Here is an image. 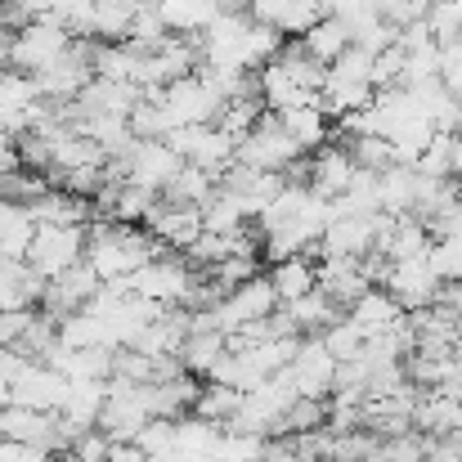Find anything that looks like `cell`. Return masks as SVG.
Here are the masks:
<instances>
[{
  "label": "cell",
  "instance_id": "26",
  "mask_svg": "<svg viewBox=\"0 0 462 462\" xmlns=\"http://www.w3.org/2000/svg\"><path fill=\"white\" fill-rule=\"evenodd\" d=\"M32 238H36V220H32V211L18 207V202H5V198H0V256L23 261L27 247H32Z\"/></svg>",
  "mask_w": 462,
  "mask_h": 462
},
{
  "label": "cell",
  "instance_id": "16",
  "mask_svg": "<svg viewBox=\"0 0 462 462\" xmlns=\"http://www.w3.org/2000/svg\"><path fill=\"white\" fill-rule=\"evenodd\" d=\"M355 157L346 144H328V149H319V153H310V189L319 193V198H328V202H337L346 189H350V180H355Z\"/></svg>",
  "mask_w": 462,
  "mask_h": 462
},
{
  "label": "cell",
  "instance_id": "3",
  "mask_svg": "<svg viewBox=\"0 0 462 462\" xmlns=\"http://www.w3.org/2000/svg\"><path fill=\"white\" fill-rule=\"evenodd\" d=\"M193 288H198V270L180 252H162L131 279V292L162 310H184L189 297H193Z\"/></svg>",
  "mask_w": 462,
  "mask_h": 462
},
{
  "label": "cell",
  "instance_id": "28",
  "mask_svg": "<svg viewBox=\"0 0 462 462\" xmlns=\"http://www.w3.org/2000/svg\"><path fill=\"white\" fill-rule=\"evenodd\" d=\"M216 189H220V180H216V175H207L202 166H189V162H184V171L171 180V189H166L162 198H166V202H180V207H198V211H202V207L216 198Z\"/></svg>",
  "mask_w": 462,
  "mask_h": 462
},
{
  "label": "cell",
  "instance_id": "10",
  "mask_svg": "<svg viewBox=\"0 0 462 462\" xmlns=\"http://www.w3.org/2000/svg\"><path fill=\"white\" fill-rule=\"evenodd\" d=\"M382 216L386 211H377V216H355V211L332 216V225H328V234L319 243V256L323 261L328 256H337V261H364V256H373L377 252V234H382Z\"/></svg>",
  "mask_w": 462,
  "mask_h": 462
},
{
  "label": "cell",
  "instance_id": "22",
  "mask_svg": "<svg viewBox=\"0 0 462 462\" xmlns=\"http://www.w3.org/2000/svg\"><path fill=\"white\" fill-rule=\"evenodd\" d=\"M229 350H234V346H229V337H225V332L193 328V332H189V341L180 346V364H184V373H189V377H211V368H216Z\"/></svg>",
  "mask_w": 462,
  "mask_h": 462
},
{
  "label": "cell",
  "instance_id": "27",
  "mask_svg": "<svg viewBox=\"0 0 462 462\" xmlns=\"http://www.w3.org/2000/svg\"><path fill=\"white\" fill-rule=\"evenodd\" d=\"M279 117V126L306 149V153H319V149H328V117H323V108L319 104H306V108H292V113H274Z\"/></svg>",
  "mask_w": 462,
  "mask_h": 462
},
{
  "label": "cell",
  "instance_id": "39",
  "mask_svg": "<svg viewBox=\"0 0 462 462\" xmlns=\"http://www.w3.org/2000/svg\"><path fill=\"white\" fill-rule=\"evenodd\" d=\"M14 72V54H9V36L0 41V77H9Z\"/></svg>",
  "mask_w": 462,
  "mask_h": 462
},
{
  "label": "cell",
  "instance_id": "31",
  "mask_svg": "<svg viewBox=\"0 0 462 462\" xmlns=\"http://www.w3.org/2000/svg\"><path fill=\"white\" fill-rule=\"evenodd\" d=\"M270 454V440L265 436H243V431H220L211 462H265Z\"/></svg>",
  "mask_w": 462,
  "mask_h": 462
},
{
  "label": "cell",
  "instance_id": "19",
  "mask_svg": "<svg viewBox=\"0 0 462 462\" xmlns=\"http://www.w3.org/2000/svg\"><path fill=\"white\" fill-rule=\"evenodd\" d=\"M265 279H270L279 306H292L319 288V265H314V256H288V261H274V270Z\"/></svg>",
  "mask_w": 462,
  "mask_h": 462
},
{
  "label": "cell",
  "instance_id": "14",
  "mask_svg": "<svg viewBox=\"0 0 462 462\" xmlns=\"http://www.w3.org/2000/svg\"><path fill=\"white\" fill-rule=\"evenodd\" d=\"M68 377L63 373H54V368H45V364H32L14 386H9V404H18V409H36V413H59L63 409V400H68Z\"/></svg>",
  "mask_w": 462,
  "mask_h": 462
},
{
  "label": "cell",
  "instance_id": "29",
  "mask_svg": "<svg viewBox=\"0 0 462 462\" xmlns=\"http://www.w3.org/2000/svg\"><path fill=\"white\" fill-rule=\"evenodd\" d=\"M238 404H243V391H234V386H220V382H207V386L198 391L193 418H202V422H211V427L229 431V422H234Z\"/></svg>",
  "mask_w": 462,
  "mask_h": 462
},
{
  "label": "cell",
  "instance_id": "8",
  "mask_svg": "<svg viewBox=\"0 0 462 462\" xmlns=\"http://www.w3.org/2000/svg\"><path fill=\"white\" fill-rule=\"evenodd\" d=\"M162 108H166V117H171L175 131H180V126H216L225 99H220L216 86L198 72V77H184V81L166 86V90H162Z\"/></svg>",
  "mask_w": 462,
  "mask_h": 462
},
{
  "label": "cell",
  "instance_id": "2",
  "mask_svg": "<svg viewBox=\"0 0 462 462\" xmlns=\"http://www.w3.org/2000/svg\"><path fill=\"white\" fill-rule=\"evenodd\" d=\"M72 45H77V36L68 32V23H59L54 14H50V18H32L27 27H18V32L9 36L14 72L41 77V72H50Z\"/></svg>",
  "mask_w": 462,
  "mask_h": 462
},
{
  "label": "cell",
  "instance_id": "12",
  "mask_svg": "<svg viewBox=\"0 0 462 462\" xmlns=\"http://www.w3.org/2000/svg\"><path fill=\"white\" fill-rule=\"evenodd\" d=\"M99 288H104V279H99V274L81 261V265H72L68 274L50 279L41 310H50V314L63 323V319H72V314H86V310H90V301L99 297Z\"/></svg>",
  "mask_w": 462,
  "mask_h": 462
},
{
  "label": "cell",
  "instance_id": "7",
  "mask_svg": "<svg viewBox=\"0 0 462 462\" xmlns=\"http://www.w3.org/2000/svg\"><path fill=\"white\" fill-rule=\"evenodd\" d=\"M337 359L332 350L323 346V337H301V350L297 359L283 368V377L292 382L297 400H332L337 395Z\"/></svg>",
  "mask_w": 462,
  "mask_h": 462
},
{
  "label": "cell",
  "instance_id": "21",
  "mask_svg": "<svg viewBox=\"0 0 462 462\" xmlns=\"http://www.w3.org/2000/svg\"><path fill=\"white\" fill-rule=\"evenodd\" d=\"M36 225H90L95 220V202L90 198H77L68 189H50L41 202L27 207Z\"/></svg>",
  "mask_w": 462,
  "mask_h": 462
},
{
  "label": "cell",
  "instance_id": "36",
  "mask_svg": "<svg viewBox=\"0 0 462 462\" xmlns=\"http://www.w3.org/2000/svg\"><path fill=\"white\" fill-rule=\"evenodd\" d=\"M36 310H0V350H18Z\"/></svg>",
  "mask_w": 462,
  "mask_h": 462
},
{
  "label": "cell",
  "instance_id": "32",
  "mask_svg": "<svg viewBox=\"0 0 462 462\" xmlns=\"http://www.w3.org/2000/svg\"><path fill=\"white\" fill-rule=\"evenodd\" d=\"M32 104H41L36 77H27V72H9V77H0V122L14 117V113H23V108H32Z\"/></svg>",
  "mask_w": 462,
  "mask_h": 462
},
{
  "label": "cell",
  "instance_id": "40",
  "mask_svg": "<svg viewBox=\"0 0 462 462\" xmlns=\"http://www.w3.org/2000/svg\"><path fill=\"white\" fill-rule=\"evenodd\" d=\"M458 184H462V175H458Z\"/></svg>",
  "mask_w": 462,
  "mask_h": 462
},
{
  "label": "cell",
  "instance_id": "13",
  "mask_svg": "<svg viewBox=\"0 0 462 462\" xmlns=\"http://www.w3.org/2000/svg\"><path fill=\"white\" fill-rule=\"evenodd\" d=\"M144 229L153 234L157 243L166 247V252H193V243L207 234V225H202V211L198 207H180V202H157L153 207V216L144 220Z\"/></svg>",
  "mask_w": 462,
  "mask_h": 462
},
{
  "label": "cell",
  "instance_id": "1",
  "mask_svg": "<svg viewBox=\"0 0 462 462\" xmlns=\"http://www.w3.org/2000/svg\"><path fill=\"white\" fill-rule=\"evenodd\" d=\"M162 252H166V247L157 243L149 229H140V225L95 220V225H90V243H86V265H90L104 283H131Z\"/></svg>",
  "mask_w": 462,
  "mask_h": 462
},
{
  "label": "cell",
  "instance_id": "18",
  "mask_svg": "<svg viewBox=\"0 0 462 462\" xmlns=\"http://www.w3.org/2000/svg\"><path fill=\"white\" fill-rule=\"evenodd\" d=\"M157 9L175 36H202L229 9V0H157Z\"/></svg>",
  "mask_w": 462,
  "mask_h": 462
},
{
  "label": "cell",
  "instance_id": "9",
  "mask_svg": "<svg viewBox=\"0 0 462 462\" xmlns=\"http://www.w3.org/2000/svg\"><path fill=\"white\" fill-rule=\"evenodd\" d=\"M166 144L184 157L189 166H202L207 175H225L234 162H238V144L220 131V126H180L166 135Z\"/></svg>",
  "mask_w": 462,
  "mask_h": 462
},
{
  "label": "cell",
  "instance_id": "17",
  "mask_svg": "<svg viewBox=\"0 0 462 462\" xmlns=\"http://www.w3.org/2000/svg\"><path fill=\"white\" fill-rule=\"evenodd\" d=\"M413 431L431 436V440H449L462 431V400H449L440 391H422L418 409H413Z\"/></svg>",
  "mask_w": 462,
  "mask_h": 462
},
{
  "label": "cell",
  "instance_id": "37",
  "mask_svg": "<svg viewBox=\"0 0 462 462\" xmlns=\"http://www.w3.org/2000/svg\"><path fill=\"white\" fill-rule=\"evenodd\" d=\"M72 458L77 462H113V440L104 431H86L77 445H72Z\"/></svg>",
  "mask_w": 462,
  "mask_h": 462
},
{
  "label": "cell",
  "instance_id": "33",
  "mask_svg": "<svg viewBox=\"0 0 462 462\" xmlns=\"http://www.w3.org/2000/svg\"><path fill=\"white\" fill-rule=\"evenodd\" d=\"M427 27H431V36H436L440 50L454 45V41H462V0H431Z\"/></svg>",
  "mask_w": 462,
  "mask_h": 462
},
{
  "label": "cell",
  "instance_id": "5",
  "mask_svg": "<svg viewBox=\"0 0 462 462\" xmlns=\"http://www.w3.org/2000/svg\"><path fill=\"white\" fill-rule=\"evenodd\" d=\"M180 171H184V157L175 153L166 140H135V149L122 157V162H108V175H113V180L153 189L157 198L171 189V180H175Z\"/></svg>",
  "mask_w": 462,
  "mask_h": 462
},
{
  "label": "cell",
  "instance_id": "30",
  "mask_svg": "<svg viewBox=\"0 0 462 462\" xmlns=\"http://www.w3.org/2000/svg\"><path fill=\"white\" fill-rule=\"evenodd\" d=\"M368 341H373V337H368V332H364V328H359L350 314L323 332V346L332 350V359H337V364H355V359H364Z\"/></svg>",
  "mask_w": 462,
  "mask_h": 462
},
{
  "label": "cell",
  "instance_id": "38",
  "mask_svg": "<svg viewBox=\"0 0 462 462\" xmlns=\"http://www.w3.org/2000/svg\"><path fill=\"white\" fill-rule=\"evenodd\" d=\"M18 166H23V162H18V140L0 126V175H5V171H18Z\"/></svg>",
  "mask_w": 462,
  "mask_h": 462
},
{
  "label": "cell",
  "instance_id": "24",
  "mask_svg": "<svg viewBox=\"0 0 462 462\" xmlns=\"http://www.w3.org/2000/svg\"><path fill=\"white\" fill-rule=\"evenodd\" d=\"M283 310H288V319L297 323V332H301V337H323L332 323H341V319H346V310L337 306L328 292H319V288H314L310 297H301V301L283 306Z\"/></svg>",
  "mask_w": 462,
  "mask_h": 462
},
{
  "label": "cell",
  "instance_id": "35",
  "mask_svg": "<svg viewBox=\"0 0 462 462\" xmlns=\"http://www.w3.org/2000/svg\"><path fill=\"white\" fill-rule=\"evenodd\" d=\"M135 445L149 454V462L162 458V454H171V449H175V422H162V418H153V422L135 436Z\"/></svg>",
  "mask_w": 462,
  "mask_h": 462
},
{
  "label": "cell",
  "instance_id": "6",
  "mask_svg": "<svg viewBox=\"0 0 462 462\" xmlns=\"http://www.w3.org/2000/svg\"><path fill=\"white\" fill-rule=\"evenodd\" d=\"M238 162L252 166V171H270V175H288L292 166L306 162V149L279 126V117L270 113L243 144H238Z\"/></svg>",
  "mask_w": 462,
  "mask_h": 462
},
{
  "label": "cell",
  "instance_id": "4",
  "mask_svg": "<svg viewBox=\"0 0 462 462\" xmlns=\"http://www.w3.org/2000/svg\"><path fill=\"white\" fill-rule=\"evenodd\" d=\"M86 243H90V225H36V238L23 261L50 283L86 261Z\"/></svg>",
  "mask_w": 462,
  "mask_h": 462
},
{
  "label": "cell",
  "instance_id": "20",
  "mask_svg": "<svg viewBox=\"0 0 462 462\" xmlns=\"http://www.w3.org/2000/svg\"><path fill=\"white\" fill-rule=\"evenodd\" d=\"M350 319H355L368 337H386V332H395L409 314H404V306H400L386 288H373L368 297H359V301L350 306Z\"/></svg>",
  "mask_w": 462,
  "mask_h": 462
},
{
  "label": "cell",
  "instance_id": "34",
  "mask_svg": "<svg viewBox=\"0 0 462 462\" xmlns=\"http://www.w3.org/2000/svg\"><path fill=\"white\" fill-rule=\"evenodd\" d=\"M427 261H431V270L440 274V283H462V243L458 238H436Z\"/></svg>",
  "mask_w": 462,
  "mask_h": 462
},
{
  "label": "cell",
  "instance_id": "23",
  "mask_svg": "<svg viewBox=\"0 0 462 462\" xmlns=\"http://www.w3.org/2000/svg\"><path fill=\"white\" fill-rule=\"evenodd\" d=\"M418 184H422V171H418V166H391V171H382V180H377L382 211L395 216V220H400V216H413Z\"/></svg>",
  "mask_w": 462,
  "mask_h": 462
},
{
  "label": "cell",
  "instance_id": "25",
  "mask_svg": "<svg viewBox=\"0 0 462 462\" xmlns=\"http://www.w3.org/2000/svg\"><path fill=\"white\" fill-rule=\"evenodd\" d=\"M301 45H306V54L314 59V63H323V68H332L355 41H350V27L341 23V18H323V23H314L306 36H301Z\"/></svg>",
  "mask_w": 462,
  "mask_h": 462
},
{
  "label": "cell",
  "instance_id": "15",
  "mask_svg": "<svg viewBox=\"0 0 462 462\" xmlns=\"http://www.w3.org/2000/svg\"><path fill=\"white\" fill-rule=\"evenodd\" d=\"M373 288H377V283H373V274H368L364 261H337V256L319 261V292H328L346 314H350V306H355L359 297H368Z\"/></svg>",
  "mask_w": 462,
  "mask_h": 462
},
{
  "label": "cell",
  "instance_id": "11",
  "mask_svg": "<svg viewBox=\"0 0 462 462\" xmlns=\"http://www.w3.org/2000/svg\"><path fill=\"white\" fill-rule=\"evenodd\" d=\"M382 288L404 306V314L431 310L440 301V292H445V283H440V274L431 270V261H400V265H391Z\"/></svg>",
  "mask_w": 462,
  "mask_h": 462
}]
</instances>
